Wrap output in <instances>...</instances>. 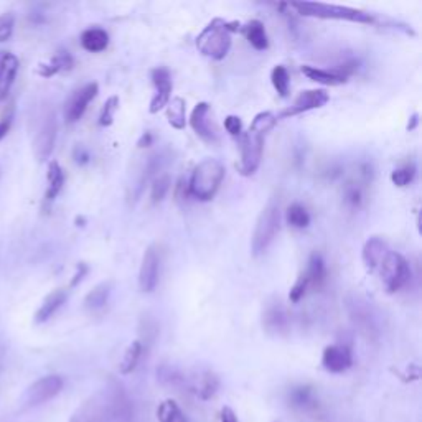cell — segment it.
<instances>
[{"mask_svg": "<svg viewBox=\"0 0 422 422\" xmlns=\"http://www.w3.org/2000/svg\"><path fill=\"white\" fill-rule=\"evenodd\" d=\"M277 124V116L272 112H259L251 122V127L246 132H241V159L238 164V171L243 176H251L256 174L263 160L264 137L274 126Z\"/></svg>", "mask_w": 422, "mask_h": 422, "instance_id": "1", "label": "cell"}, {"mask_svg": "<svg viewBox=\"0 0 422 422\" xmlns=\"http://www.w3.org/2000/svg\"><path fill=\"white\" fill-rule=\"evenodd\" d=\"M224 179V165L217 159H205L191 171L188 195L200 201H208L217 195Z\"/></svg>", "mask_w": 422, "mask_h": 422, "instance_id": "2", "label": "cell"}, {"mask_svg": "<svg viewBox=\"0 0 422 422\" xmlns=\"http://www.w3.org/2000/svg\"><path fill=\"white\" fill-rule=\"evenodd\" d=\"M236 30H239V23H228L217 18L196 38V48L211 60H223L231 48V32Z\"/></svg>", "mask_w": 422, "mask_h": 422, "instance_id": "3", "label": "cell"}, {"mask_svg": "<svg viewBox=\"0 0 422 422\" xmlns=\"http://www.w3.org/2000/svg\"><path fill=\"white\" fill-rule=\"evenodd\" d=\"M281 228V201L279 196H271L259 213L256 227H254L251 249L254 256H261L276 239Z\"/></svg>", "mask_w": 422, "mask_h": 422, "instance_id": "4", "label": "cell"}, {"mask_svg": "<svg viewBox=\"0 0 422 422\" xmlns=\"http://www.w3.org/2000/svg\"><path fill=\"white\" fill-rule=\"evenodd\" d=\"M289 6L306 17L330 18V20H346L355 23H373V17L370 13L351 7L333 6V4L323 2H294L289 4Z\"/></svg>", "mask_w": 422, "mask_h": 422, "instance_id": "5", "label": "cell"}, {"mask_svg": "<svg viewBox=\"0 0 422 422\" xmlns=\"http://www.w3.org/2000/svg\"><path fill=\"white\" fill-rule=\"evenodd\" d=\"M382 286L390 294L401 291L411 279V266L399 253L390 251L380 266Z\"/></svg>", "mask_w": 422, "mask_h": 422, "instance_id": "6", "label": "cell"}, {"mask_svg": "<svg viewBox=\"0 0 422 422\" xmlns=\"http://www.w3.org/2000/svg\"><path fill=\"white\" fill-rule=\"evenodd\" d=\"M162 266V251L159 244H150L142 256L139 269V287L144 294H150L159 286Z\"/></svg>", "mask_w": 422, "mask_h": 422, "instance_id": "7", "label": "cell"}, {"mask_svg": "<svg viewBox=\"0 0 422 422\" xmlns=\"http://www.w3.org/2000/svg\"><path fill=\"white\" fill-rule=\"evenodd\" d=\"M61 390H63L61 376L58 375L43 376L28 387L25 396H23V402H25V406L28 407L40 406L43 402L53 399V397H55Z\"/></svg>", "mask_w": 422, "mask_h": 422, "instance_id": "8", "label": "cell"}, {"mask_svg": "<svg viewBox=\"0 0 422 422\" xmlns=\"http://www.w3.org/2000/svg\"><path fill=\"white\" fill-rule=\"evenodd\" d=\"M263 327L269 335L286 337L291 330V315L282 302L274 301L264 307Z\"/></svg>", "mask_w": 422, "mask_h": 422, "instance_id": "9", "label": "cell"}, {"mask_svg": "<svg viewBox=\"0 0 422 422\" xmlns=\"http://www.w3.org/2000/svg\"><path fill=\"white\" fill-rule=\"evenodd\" d=\"M97 83H88L80 90H76L73 95L68 97L65 102V121L66 124H75L85 114L90 102L95 100L97 95Z\"/></svg>", "mask_w": 422, "mask_h": 422, "instance_id": "10", "label": "cell"}, {"mask_svg": "<svg viewBox=\"0 0 422 422\" xmlns=\"http://www.w3.org/2000/svg\"><path fill=\"white\" fill-rule=\"evenodd\" d=\"M56 134H58L56 114L53 111H50L45 117H43V122L35 137V144H33L35 155L40 162H45L48 157L52 155L53 149H55Z\"/></svg>", "mask_w": 422, "mask_h": 422, "instance_id": "11", "label": "cell"}, {"mask_svg": "<svg viewBox=\"0 0 422 422\" xmlns=\"http://www.w3.org/2000/svg\"><path fill=\"white\" fill-rule=\"evenodd\" d=\"M346 311L348 315L351 318L353 325H355L363 335H366L368 338L376 335V320L371 312V307L368 306V302H365L360 297H348Z\"/></svg>", "mask_w": 422, "mask_h": 422, "instance_id": "12", "label": "cell"}, {"mask_svg": "<svg viewBox=\"0 0 422 422\" xmlns=\"http://www.w3.org/2000/svg\"><path fill=\"white\" fill-rule=\"evenodd\" d=\"M211 107L208 102H198L195 109L191 111L190 116V126L195 131V134L205 140L206 144H217L218 142V132L215 129L213 122L210 119Z\"/></svg>", "mask_w": 422, "mask_h": 422, "instance_id": "13", "label": "cell"}, {"mask_svg": "<svg viewBox=\"0 0 422 422\" xmlns=\"http://www.w3.org/2000/svg\"><path fill=\"white\" fill-rule=\"evenodd\" d=\"M328 100H330V96H328V92H325L323 90L303 91V92H301V96L294 101V104L291 107L284 109L281 114L277 116V121L303 114V112H308L312 109H318V107L325 106Z\"/></svg>", "mask_w": 422, "mask_h": 422, "instance_id": "14", "label": "cell"}, {"mask_svg": "<svg viewBox=\"0 0 422 422\" xmlns=\"http://www.w3.org/2000/svg\"><path fill=\"white\" fill-rule=\"evenodd\" d=\"M150 78H152V83H154V86H155V95L150 101L149 111L152 112V114H155V112L164 109V107L169 104V101L171 100V78H170L169 70H167V68H162V66L152 70Z\"/></svg>", "mask_w": 422, "mask_h": 422, "instance_id": "15", "label": "cell"}, {"mask_svg": "<svg viewBox=\"0 0 422 422\" xmlns=\"http://www.w3.org/2000/svg\"><path fill=\"white\" fill-rule=\"evenodd\" d=\"M322 365L330 373H343L353 365V355L350 346L346 345H330L323 350Z\"/></svg>", "mask_w": 422, "mask_h": 422, "instance_id": "16", "label": "cell"}, {"mask_svg": "<svg viewBox=\"0 0 422 422\" xmlns=\"http://www.w3.org/2000/svg\"><path fill=\"white\" fill-rule=\"evenodd\" d=\"M18 73V58L11 52H0V102L6 101Z\"/></svg>", "mask_w": 422, "mask_h": 422, "instance_id": "17", "label": "cell"}, {"mask_svg": "<svg viewBox=\"0 0 422 422\" xmlns=\"http://www.w3.org/2000/svg\"><path fill=\"white\" fill-rule=\"evenodd\" d=\"M387 254H390V248H387L386 241H382V239L378 236H373L368 239L365 246H363L361 256L368 271L373 272L376 271V269H380Z\"/></svg>", "mask_w": 422, "mask_h": 422, "instance_id": "18", "label": "cell"}, {"mask_svg": "<svg viewBox=\"0 0 422 422\" xmlns=\"http://www.w3.org/2000/svg\"><path fill=\"white\" fill-rule=\"evenodd\" d=\"M303 277L307 279L308 289H320L327 279V267L325 261L318 253H313L311 258H308L306 271L302 272Z\"/></svg>", "mask_w": 422, "mask_h": 422, "instance_id": "19", "label": "cell"}, {"mask_svg": "<svg viewBox=\"0 0 422 422\" xmlns=\"http://www.w3.org/2000/svg\"><path fill=\"white\" fill-rule=\"evenodd\" d=\"M302 73L306 75L308 80L315 81V83H320V85H325V86H338V85H343V83H346V76H343L340 71L337 70H322V68H317V66H302Z\"/></svg>", "mask_w": 422, "mask_h": 422, "instance_id": "20", "label": "cell"}, {"mask_svg": "<svg viewBox=\"0 0 422 422\" xmlns=\"http://www.w3.org/2000/svg\"><path fill=\"white\" fill-rule=\"evenodd\" d=\"M65 302H66V291H63V289L53 291L50 296H48L45 301H43L40 308H38V312L35 315V322L37 323L48 322L53 315H55L58 308H60Z\"/></svg>", "mask_w": 422, "mask_h": 422, "instance_id": "21", "label": "cell"}, {"mask_svg": "<svg viewBox=\"0 0 422 422\" xmlns=\"http://www.w3.org/2000/svg\"><path fill=\"white\" fill-rule=\"evenodd\" d=\"M107 45H109V35H107V32L102 30V28L92 27L83 32L81 47L85 48L86 52L100 53L106 50Z\"/></svg>", "mask_w": 422, "mask_h": 422, "instance_id": "22", "label": "cell"}, {"mask_svg": "<svg viewBox=\"0 0 422 422\" xmlns=\"http://www.w3.org/2000/svg\"><path fill=\"white\" fill-rule=\"evenodd\" d=\"M73 58L68 52L61 50L58 52L55 56L52 58L50 61L45 63V65H40L38 68V75L43 76V78H50V76H55L58 73L61 71H68L73 68Z\"/></svg>", "mask_w": 422, "mask_h": 422, "instance_id": "23", "label": "cell"}, {"mask_svg": "<svg viewBox=\"0 0 422 422\" xmlns=\"http://www.w3.org/2000/svg\"><path fill=\"white\" fill-rule=\"evenodd\" d=\"M112 284L111 282H101L100 286H96L92 291L88 294L85 299V307L90 312H100L107 306L111 297Z\"/></svg>", "mask_w": 422, "mask_h": 422, "instance_id": "24", "label": "cell"}, {"mask_svg": "<svg viewBox=\"0 0 422 422\" xmlns=\"http://www.w3.org/2000/svg\"><path fill=\"white\" fill-rule=\"evenodd\" d=\"M48 188L45 193V201H53L60 195V191L63 190V185H65V174H63L60 164L56 160L50 162L48 165Z\"/></svg>", "mask_w": 422, "mask_h": 422, "instance_id": "25", "label": "cell"}, {"mask_svg": "<svg viewBox=\"0 0 422 422\" xmlns=\"http://www.w3.org/2000/svg\"><path fill=\"white\" fill-rule=\"evenodd\" d=\"M185 111H186L185 100H181V97H174V100L169 101V104H167V119H169V124L174 127V129L176 131L185 129V124H186Z\"/></svg>", "mask_w": 422, "mask_h": 422, "instance_id": "26", "label": "cell"}, {"mask_svg": "<svg viewBox=\"0 0 422 422\" xmlns=\"http://www.w3.org/2000/svg\"><path fill=\"white\" fill-rule=\"evenodd\" d=\"M142 353H144V343L140 340H135L132 342L129 346H127V350L124 353V356H122V361H121V366H119V371L122 375H129L137 368L140 361V356Z\"/></svg>", "mask_w": 422, "mask_h": 422, "instance_id": "27", "label": "cell"}, {"mask_svg": "<svg viewBox=\"0 0 422 422\" xmlns=\"http://www.w3.org/2000/svg\"><path fill=\"white\" fill-rule=\"evenodd\" d=\"M246 37L249 45H251L254 50H266L269 47V40H267V33L266 28H264V23L259 20H251L246 25Z\"/></svg>", "mask_w": 422, "mask_h": 422, "instance_id": "28", "label": "cell"}, {"mask_svg": "<svg viewBox=\"0 0 422 422\" xmlns=\"http://www.w3.org/2000/svg\"><path fill=\"white\" fill-rule=\"evenodd\" d=\"M157 417L160 422H188L179 404L171 399L160 402L159 409H157Z\"/></svg>", "mask_w": 422, "mask_h": 422, "instance_id": "29", "label": "cell"}, {"mask_svg": "<svg viewBox=\"0 0 422 422\" xmlns=\"http://www.w3.org/2000/svg\"><path fill=\"white\" fill-rule=\"evenodd\" d=\"M286 218L287 223L297 229H303L311 224V215H308L306 206H302L301 203H294L289 206Z\"/></svg>", "mask_w": 422, "mask_h": 422, "instance_id": "30", "label": "cell"}, {"mask_svg": "<svg viewBox=\"0 0 422 422\" xmlns=\"http://www.w3.org/2000/svg\"><path fill=\"white\" fill-rule=\"evenodd\" d=\"M171 185V179L169 174H159L152 180V186H150V200L152 203H160L164 201V198L169 193Z\"/></svg>", "mask_w": 422, "mask_h": 422, "instance_id": "31", "label": "cell"}, {"mask_svg": "<svg viewBox=\"0 0 422 422\" xmlns=\"http://www.w3.org/2000/svg\"><path fill=\"white\" fill-rule=\"evenodd\" d=\"M271 81L274 90L277 91V95L281 97H287L289 96V86H291V78H289V71L286 66L277 65L274 66V70L271 73Z\"/></svg>", "mask_w": 422, "mask_h": 422, "instance_id": "32", "label": "cell"}, {"mask_svg": "<svg viewBox=\"0 0 422 422\" xmlns=\"http://www.w3.org/2000/svg\"><path fill=\"white\" fill-rule=\"evenodd\" d=\"M218 390V380L217 376L211 375V373H205V375H201L198 378V381H196V392L201 397H205V399H208L217 392Z\"/></svg>", "mask_w": 422, "mask_h": 422, "instance_id": "33", "label": "cell"}, {"mask_svg": "<svg viewBox=\"0 0 422 422\" xmlns=\"http://www.w3.org/2000/svg\"><path fill=\"white\" fill-rule=\"evenodd\" d=\"M416 179V165L414 164H406L402 165L401 169H396L391 174V181L396 186H407L412 183V180Z\"/></svg>", "mask_w": 422, "mask_h": 422, "instance_id": "34", "label": "cell"}, {"mask_svg": "<svg viewBox=\"0 0 422 422\" xmlns=\"http://www.w3.org/2000/svg\"><path fill=\"white\" fill-rule=\"evenodd\" d=\"M117 109H119V97L111 96L109 100L104 102V107H102L101 116H100V124L102 127L111 126L112 121H114V116H116Z\"/></svg>", "mask_w": 422, "mask_h": 422, "instance_id": "35", "label": "cell"}, {"mask_svg": "<svg viewBox=\"0 0 422 422\" xmlns=\"http://www.w3.org/2000/svg\"><path fill=\"white\" fill-rule=\"evenodd\" d=\"M13 27H16V17L12 12H6L0 16V43L7 42L12 37Z\"/></svg>", "mask_w": 422, "mask_h": 422, "instance_id": "36", "label": "cell"}, {"mask_svg": "<svg viewBox=\"0 0 422 422\" xmlns=\"http://www.w3.org/2000/svg\"><path fill=\"white\" fill-rule=\"evenodd\" d=\"M308 291H311V289H308L307 279L303 277V274H301V276H299V279L296 281V284H294L292 289H291V294H289V299H291V302L297 303V302L302 301L303 296H306V294Z\"/></svg>", "mask_w": 422, "mask_h": 422, "instance_id": "37", "label": "cell"}, {"mask_svg": "<svg viewBox=\"0 0 422 422\" xmlns=\"http://www.w3.org/2000/svg\"><path fill=\"white\" fill-rule=\"evenodd\" d=\"M13 114H16V104L11 102L6 109H4V114L0 117V140L4 139L8 134V131H11V126L13 122Z\"/></svg>", "mask_w": 422, "mask_h": 422, "instance_id": "38", "label": "cell"}, {"mask_svg": "<svg viewBox=\"0 0 422 422\" xmlns=\"http://www.w3.org/2000/svg\"><path fill=\"white\" fill-rule=\"evenodd\" d=\"M224 127H227V131L231 135H234V137L241 135L243 124H241V119H239L238 116H228L227 119H224Z\"/></svg>", "mask_w": 422, "mask_h": 422, "instance_id": "39", "label": "cell"}, {"mask_svg": "<svg viewBox=\"0 0 422 422\" xmlns=\"http://www.w3.org/2000/svg\"><path fill=\"white\" fill-rule=\"evenodd\" d=\"M222 422H238V417L231 407H223L222 409Z\"/></svg>", "mask_w": 422, "mask_h": 422, "instance_id": "40", "label": "cell"}, {"mask_svg": "<svg viewBox=\"0 0 422 422\" xmlns=\"http://www.w3.org/2000/svg\"><path fill=\"white\" fill-rule=\"evenodd\" d=\"M86 272H88V267H86V266H83V264H80V272H78V274H76L75 281H73V282H71V284H73V286H76V284L81 281V279H83V276H85V274H86Z\"/></svg>", "mask_w": 422, "mask_h": 422, "instance_id": "41", "label": "cell"}, {"mask_svg": "<svg viewBox=\"0 0 422 422\" xmlns=\"http://www.w3.org/2000/svg\"><path fill=\"white\" fill-rule=\"evenodd\" d=\"M416 124H417V114L412 116V124H411V126H407V129L412 131V129H414V127H416Z\"/></svg>", "mask_w": 422, "mask_h": 422, "instance_id": "42", "label": "cell"}]
</instances>
